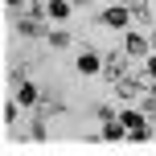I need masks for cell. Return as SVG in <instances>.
Returning <instances> with one entry per match:
<instances>
[{
  "instance_id": "44dd1931",
  "label": "cell",
  "mask_w": 156,
  "mask_h": 156,
  "mask_svg": "<svg viewBox=\"0 0 156 156\" xmlns=\"http://www.w3.org/2000/svg\"><path fill=\"white\" fill-rule=\"evenodd\" d=\"M148 37H152V49H156V29H148Z\"/></svg>"
},
{
  "instance_id": "ba28073f",
  "label": "cell",
  "mask_w": 156,
  "mask_h": 156,
  "mask_svg": "<svg viewBox=\"0 0 156 156\" xmlns=\"http://www.w3.org/2000/svg\"><path fill=\"white\" fill-rule=\"evenodd\" d=\"M99 140H103V144H127V127L119 123V115H115V119H107V123H103V132H99Z\"/></svg>"
},
{
  "instance_id": "5b68a950",
  "label": "cell",
  "mask_w": 156,
  "mask_h": 156,
  "mask_svg": "<svg viewBox=\"0 0 156 156\" xmlns=\"http://www.w3.org/2000/svg\"><path fill=\"white\" fill-rule=\"evenodd\" d=\"M127 66H132V58L123 54V45H119V49H111V54H103V78H107L111 86H115L119 78L127 74Z\"/></svg>"
},
{
  "instance_id": "4fadbf2b",
  "label": "cell",
  "mask_w": 156,
  "mask_h": 156,
  "mask_svg": "<svg viewBox=\"0 0 156 156\" xmlns=\"http://www.w3.org/2000/svg\"><path fill=\"white\" fill-rule=\"evenodd\" d=\"M0 119H4V127L12 132V127H16V119H21V103H16V99H4V111H0Z\"/></svg>"
},
{
  "instance_id": "9c48e42d",
  "label": "cell",
  "mask_w": 156,
  "mask_h": 156,
  "mask_svg": "<svg viewBox=\"0 0 156 156\" xmlns=\"http://www.w3.org/2000/svg\"><path fill=\"white\" fill-rule=\"evenodd\" d=\"M45 8H49V21L54 25H66L70 12H74V0H45Z\"/></svg>"
},
{
  "instance_id": "277c9868",
  "label": "cell",
  "mask_w": 156,
  "mask_h": 156,
  "mask_svg": "<svg viewBox=\"0 0 156 156\" xmlns=\"http://www.w3.org/2000/svg\"><path fill=\"white\" fill-rule=\"evenodd\" d=\"M12 29H16V37H25V41H45L49 37V25L45 21H37V16H12Z\"/></svg>"
},
{
  "instance_id": "8fae6325",
  "label": "cell",
  "mask_w": 156,
  "mask_h": 156,
  "mask_svg": "<svg viewBox=\"0 0 156 156\" xmlns=\"http://www.w3.org/2000/svg\"><path fill=\"white\" fill-rule=\"evenodd\" d=\"M119 123H123L127 132L140 127V123H148V119H144V107H123V111H119Z\"/></svg>"
},
{
  "instance_id": "2e32d148",
  "label": "cell",
  "mask_w": 156,
  "mask_h": 156,
  "mask_svg": "<svg viewBox=\"0 0 156 156\" xmlns=\"http://www.w3.org/2000/svg\"><path fill=\"white\" fill-rule=\"evenodd\" d=\"M90 115H94V119H103V123H107V119H115L119 111H115V107H107V103H90Z\"/></svg>"
},
{
  "instance_id": "e0dca14e",
  "label": "cell",
  "mask_w": 156,
  "mask_h": 156,
  "mask_svg": "<svg viewBox=\"0 0 156 156\" xmlns=\"http://www.w3.org/2000/svg\"><path fill=\"white\" fill-rule=\"evenodd\" d=\"M140 107L148 111V115H156V82H148V90H144V99H140Z\"/></svg>"
},
{
  "instance_id": "52a82bcc",
  "label": "cell",
  "mask_w": 156,
  "mask_h": 156,
  "mask_svg": "<svg viewBox=\"0 0 156 156\" xmlns=\"http://www.w3.org/2000/svg\"><path fill=\"white\" fill-rule=\"evenodd\" d=\"M12 99L21 103V107H41V99H45V90H41V86H37V82L29 78V82H21V86H16V94H12Z\"/></svg>"
},
{
  "instance_id": "8992f818",
  "label": "cell",
  "mask_w": 156,
  "mask_h": 156,
  "mask_svg": "<svg viewBox=\"0 0 156 156\" xmlns=\"http://www.w3.org/2000/svg\"><path fill=\"white\" fill-rule=\"evenodd\" d=\"M74 70H78V78H94V74H103V54H99V49H82Z\"/></svg>"
},
{
  "instance_id": "9a60e30c",
  "label": "cell",
  "mask_w": 156,
  "mask_h": 156,
  "mask_svg": "<svg viewBox=\"0 0 156 156\" xmlns=\"http://www.w3.org/2000/svg\"><path fill=\"white\" fill-rule=\"evenodd\" d=\"M8 86H21V82H29V62H16V66H8Z\"/></svg>"
},
{
  "instance_id": "30bf717a",
  "label": "cell",
  "mask_w": 156,
  "mask_h": 156,
  "mask_svg": "<svg viewBox=\"0 0 156 156\" xmlns=\"http://www.w3.org/2000/svg\"><path fill=\"white\" fill-rule=\"evenodd\" d=\"M45 111H33V123H29V144H45L49 140V127H45Z\"/></svg>"
},
{
  "instance_id": "ffe728a7",
  "label": "cell",
  "mask_w": 156,
  "mask_h": 156,
  "mask_svg": "<svg viewBox=\"0 0 156 156\" xmlns=\"http://www.w3.org/2000/svg\"><path fill=\"white\" fill-rule=\"evenodd\" d=\"M94 4V0H74V8H90Z\"/></svg>"
},
{
  "instance_id": "6da1fadb",
  "label": "cell",
  "mask_w": 156,
  "mask_h": 156,
  "mask_svg": "<svg viewBox=\"0 0 156 156\" xmlns=\"http://www.w3.org/2000/svg\"><path fill=\"white\" fill-rule=\"evenodd\" d=\"M148 82H152L148 74H132V70H127V74L115 82V99H123V103H136V99H144Z\"/></svg>"
},
{
  "instance_id": "3957f363",
  "label": "cell",
  "mask_w": 156,
  "mask_h": 156,
  "mask_svg": "<svg viewBox=\"0 0 156 156\" xmlns=\"http://www.w3.org/2000/svg\"><path fill=\"white\" fill-rule=\"evenodd\" d=\"M94 21L103 25V29H115V33H123V29H132V8L127 4H111V8H103V12H94Z\"/></svg>"
},
{
  "instance_id": "7402d4cb",
  "label": "cell",
  "mask_w": 156,
  "mask_h": 156,
  "mask_svg": "<svg viewBox=\"0 0 156 156\" xmlns=\"http://www.w3.org/2000/svg\"><path fill=\"white\" fill-rule=\"evenodd\" d=\"M152 8H156V4H152Z\"/></svg>"
},
{
  "instance_id": "7c38bea8",
  "label": "cell",
  "mask_w": 156,
  "mask_h": 156,
  "mask_svg": "<svg viewBox=\"0 0 156 156\" xmlns=\"http://www.w3.org/2000/svg\"><path fill=\"white\" fill-rule=\"evenodd\" d=\"M70 29H62V25H58V29H49V37H45V45L49 49H70Z\"/></svg>"
},
{
  "instance_id": "5bb4252c",
  "label": "cell",
  "mask_w": 156,
  "mask_h": 156,
  "mask_svg": "<svg viewBox=\"0 0 156 156\" xmlns=\"http://www.w3.org/2000/svg\"><path fill=\"white\" fill-rule=\"evenodd\" d=\"M152 136H156V127L152 123H140V127L127 132V144H152Z\"/></svg>"
},
{
  "instance_id": "7a4b0ae2",
  "label": "cell",
  "mask_w": 156,
  "mask_h": 156,
  "mask_svg": "<svg viewBox=\"0 0 156 156\" xmlns=\"http://www.w3.org/2000/svg\"><path fill=\"white\" fill-rule=\"evenodd\" d=\"M123 54L132 58V62H144V58L152 54V37H148V29H123Z\"/></svg>"
},
{
  "instance_id": "d6986e66",
  "label": "cell",
  "mask_w": 156,
  "mask_h": 156,
  "mask_svg": "<svg viewBox=\"0 0 156 156\" xmlns=\"http://www.w3.org/2000/svg\"><path fill=\"white\" fill-rule=\"evenodd\" d=\"M144 74H148V78H152V82H156V49H152V54H148V58H144Z\"/></svg>"
},
{
  "instance_id": "ac0fdd59",
  "label": "cell",
  "mask_w": 156,
  "mask_h": 156,
  "mask_svg": "<svg viewBox=\"0 0 156 156\" xmlns=\"http://www.w3.org/2000/svg\"><path fill=\"white\" fill-rule=\"evenodd\" d=\"M4 8H8V12H12V16H21L25 8H29V0H4Z\"/></svg>"
}]
</instances>
